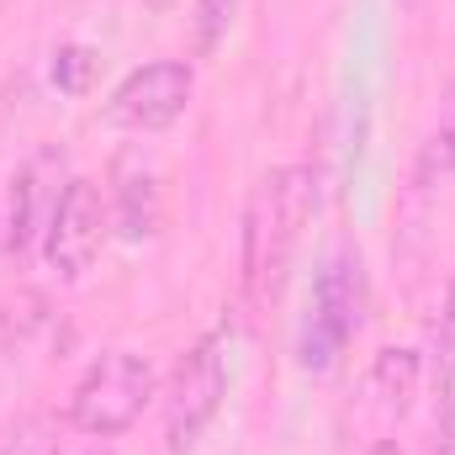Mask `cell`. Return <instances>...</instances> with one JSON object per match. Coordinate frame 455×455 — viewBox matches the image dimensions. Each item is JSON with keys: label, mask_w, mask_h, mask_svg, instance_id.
Here are the masks:
<instances>
[{"label": "cell", "mask_w": 455, "mask_h": 455, "mask_svg": "<svg viewBox=\"0 0 455 455\" xmlns=\"http://www.w3.org/2000/svg\"><path fill=\"white\" fill-rule=\"evenodd\" d=\"M228 397V360L218 334L196 339L170 371L164 387V451L170 455H191L196 440L207 435V424L218 419Z\"/></svg>", "instance_id": "obj_4"}, {"label": "cell", "mask_w": 455, "mask_h": 455, "mask_svg": "<svg viewBox=\"0 0 455 455\" xmlns=\"http://www.w3.org/2000/svg\"><path fill=\"white\" fill-rule=\"evenodd\" d=\"M48 75H53V85H59L64 96H85V91H91V75H96V53H91L85 43H64V48L53 53V64H48Z\"/></svg>", "instance_id": "obj_12"}, {"label": "cell", "mask_w": 455, "mask_h": 455, "mask_svg": "<svg viewBox=\"0 0 455 455\" xmlns=\"http://www.w3.org/2000/svg\"><path fill=\"white\" fill-rule=\"evenodd\" d=\"M233 16H238V0H196V16H191V37H196V59H212L233 32Z\"/></svg>", "instance_id": "obj_10"}, {"label": "cell", "mask_w": 455, "mask_h": 455, "mask_svg": "<svg viewBox=\"0 0 455 455\" xmlns=\"http://www.w3.org/2000/svg\"><path fill=\"white\" fill-rule=\"evenodd\" d=\"M148 403H154V365H148V355L107 349L80 376V387L69 397V424L80 435H91V440H116L122 429H132L143 419Z\"/></svg>", "instance_id": "obj_2"}, {"label": "cell", "mask_w": 455, "mask_h": 455, "mask_svg": "<svg viewBox=\"0 0 455 455\" xmlns=\"http://www.w3.org/2000/svg\"><path fill=\"white\" fill-rule=\"evenodd\" d=\"M0 455H59V419L53 413H27L0 440Z\"/></svg>", "instance_id": "obj_11"}, {"label": "cell", "mask_w": 455, "mask_h": 455, "mask_svg": "<svg viewBox=\"0 0 455 455\" xmlns=\"http://www.w3.org/2000/svg\"><path fill=\"white\" fill-rule=\"evenodd\" d=\"M91 455H112V451H91Z\"/></svg>", "instance_id": "obj_16"}, {"label": "cell", "mask_w": 455, "mask_h": 455, "mask_svg": "<svg viewBox=\"0 0 455 455\" xmlns=\"http://www.w3.org/2000/svg\"><path fill=\"white\" fill-rule=\"evenodd\" d=\"M107 228H112V212H107L101 186L85 180V175L64 180V191L53 202V218L43 228V259H48V270H59L64 281H80L96 265V254L107 243Z\"/></svg>", "instance_id": "obj_5"}, {"label": "cell", "mask_w": 455, "mask_h": 455, "mask_svg": "<svg viewBox=\"0 0 455 455\" xmlns=\"http://www.w3.org/2000/svg\"><path fill=\"white\" fill-rule=\"evenodd\" d=\"M419 376H424V360L413 355V349H381L376 355V371H371V387H376V397H381V408L392 413V419H403L408 408H413V397H419Z\"/></svg>", "instance_id": "obj_8"}, {"label": "cell", "mask_w": 455, "mask_h": 455, "mask_svg": "<svg viewBox=\"0 0 455 455\" xmlns=\"http://www.w3.org/2000/svg\"><path fill=\"white\" fill-rule=\"evenodd\" d=\"M371 455H397V445H376Z\"/></svg>", "instance_id": "obj_14"}, {"label": "cell", "mask_w": 455, "mask_h": 455, "mask_svg": "<svg viewBox=\"0 0 455 455\" xmlns=\"http://www.w3.org/2000/svg\"><path fill=\"white\" fill-rule=\"evenodd\" d=\"M397 5H419V0H397Z\"/></svg>", "instance_id": "obj_15"}, {"label": "cell", "mask_w": 455, "mask_h": 455, "mask_svg": "<svg viewBox=\"0 0 455 455\" xmlns=\"http://www.w3.org/2000/svg\"><path fill=\"white\" fill-rule=\"evenodd\" d=\"M116 202H122V212H116L122 238H148V233H154V223H159V186H154V175L122 180Z\"/></svg>", "instance_id": "obj_9"}, {"label": "cell", "mask_w": 455, "mask_h": 455, "mask_svg": "<svg viewBox=\"0 0 455 455\" xmlns=\"http://www.w3.org/2000/svg\"><path fill=\"white\" fill-rule=\"evenodd\" d=\"M429 170L435 175H455V80L445 85V101H440L435 132H429Z\"/></svg>", "instance_id": "obj_13"}, {"label": "cell", "mask_w": 455, "mask_h": 455, "mask_svg": "<svg viewBox=\"0 0 455 455\" xmlns=\"http://www.w3.org/2000/svg\"><path fill=\"white\" fill-rule=\"evenodd\" d=\"M313 202H318V175L307 164H275L254 186V196L243 207V291L254 307L281 297L286 265L313 218Z\"/></svg>", "instance_id": "obj_1"}, {"label": "cell", "mask_w": 455, "mask_h": 455, "mask_svg": "<svg viewBox=\"0 0 455 455\" xmlns=\"http://www.w3.org/2000/svg\"><path fill=\"white\" fill-rule=\"evenodd\" d=\"M360 318H365V275H360V259L355 254H334L318 281H313V302H307V318H302V371L323 376L339 365V355L349 349V339L360 334Z\"/></svg>", "instance_id": "obj_3"}, {"label": "cell", "mask_w": 455, "mask_h": 455, "mask_svg": "<svg viewBox=\"0 0 455 455\" xmlns=\"http://www.w3.org/2000/svg\"><path fill=\"white\" fill-rule=\"evenodd\" d=\"M53 164H59L53 154H37L32 164L16 170L11 202H5V228H0V249L21 254L32 238H43V228L53 218V202H59V191H64V186H48V170H53Z\"/></svg>", "instance_id": "obj_7"}, {"label": "cell", "mask_w": 455, "mask_h": 455, "mask_svg": "<svg viewBox=\"0 0 455 455\" xmlns=\"http://www.w3.org/2000/svg\"><path fill=\"white\" fill-rule=\"evenodd\" d=\"M191 96H196V69L186 59H154L112 91L107 122L122 132H164L170 122L186 116Z\"/></svg>", "instance_id": "obj_6"}]
</instances>
